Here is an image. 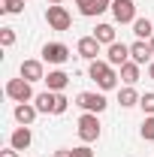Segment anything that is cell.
Listing matches in <instances>:
<instances>
[{"label":"cell","mask_w":154,"mask_h":157,"mask_svg":"<svg viewBox=\"0 0 154 157\" xmlns=\"http://www.w3.org/2000/svg\"><path fill=\"white\" fill-rule=\"evenodd\" d=\"M88 76L94 78V82L103 88V91H112V88H118V78H121L109 60H100V58L91 60V70H88Z\"/></svg>","instance_id":"obj_1"},{"label":"cell","mask_w":154,"mask_h":157,"mask_svg":"<svg viewBox=\"0 0 154 157\" xmlns=\"http://www.w3.org/2000/svg\"><path fill=\"white\" fill-rule=\"evenodd\" d=\"M6 97L15 100V103H30L33 100V88L27 78H9L6 82Z\"/></svg>","instance_id":"obj_2"},{"label":"cell","mask_w":154,"mask_h":157,"mask_svg":"<svg viewBox=\"0 0 154 157\" xmlns=\"http://www.w3.org/2000/svg\"><path fill=\"white\" fill-rule=\"evenodd\" d=\"M79 139L82 142H97L100 139V118L94 112H85L79 118Z\"/></svg>","instance_id":"obj_3"},{"label":"cell","mask_w":154,"mask_h":157,"mask_svg":"<svg viewBox=\"0 0 154 157\" xmlns=\"http://www.w3.org/2000/svg\"><path fill=\"white\" fill-rule=\"evenodd\" d=\"M45 21H48V27H52V30H70L73 15H70L60 3H55V6H48V9H45Z\"/></svg>","instance_id":"obj_4"},{"label":"cell","mask_w":154,"mask_h":157,"mask_svg":"<svg viewBox=\"0 0 154 157\" xmlns=\"http://www.w3.org/2000/svg\"><path fill=\"white\" fill-rule=\"evenodd\" d=\"M76 106H82L85 112H94V115H100V112H103V109H106L109 103H106V97H103V94H91V91H82V94L76 97Z\"/></svg>","instance_id":"obj_5"},{"label":"cell","mask_w":154,"mask_h":157,"mask_svg":"<svg viewBox=\"0 0 154 157\" xmlns=\"http://www.w3.org/2000/svg\"><path fill=\"white\" fill-rule=\"evenodd\" d=\"M112 15L118 24H133L136 21V3L133 0H112Z\"/></svg>","instance_id":"obj_6"},{"label":"cell","mask_w":154,"mask_h":157,"mask_svg":"<svg viewBox=\"0 0 154 157\" xmlns=\"http://www.w3.org/2000/svg\"><path fill=\"white\" fill-rule=\"evenodd\" d=\"M42 60L45 63H67L70 60V48L64 42H45L42 45Z\"/></svg>","instance_id":"obj_7"},{"label":"cell","mask_w":154,"mask_h":157,"mask_svg":"<svg viewBox=\"0 0 154 157\" xmlns=\"http://www.w3.org/2000/svg\"><path fill=\"white\" fill-rule=\"evenodd\" d=\"M151 58H154V52H151V42H133L130 45V60H136L139 67H148L151 63Z\"/></svg>","instance_id":"obj_8"},{"label":"cell","mask_w":154,"mask_h":157,"mask_svg":"<svg viewBox=\"0 0 154 157\" xmlns=\"http://www.w3.org/2000/svg\"><path fill=\"white\" fill-rule=\"evenodd\" d=\"M106 60H109L112 67H124V63L130 60V45H124V42H112L109 52H106Z\"/></svg>","instance_id":"obj_9"},{"label":"cell","mask_w":154,"mask_h":157,"mask_svg":"<svg viewBox=\"0 0 154 157\" xmlns=\"http://www.w3.org/2000/svg\"><path fill=\"white\" fill-rule=\"evenodd\" d=\"M76 52L85 60H97V55H100V39H97L94 33H91V36H82V39H79V45H76Z\"/></svg>","instance_id":"obj_10"},{"label":"cell","mask_w":154,"mask_h":157,"mask_svg":"<svg viewBox=\"0 0 154 157\" xmlns=\"http://www.w3.org/2000/svg\"><path fill=\"white\" fill-rule=\"evenodd\" d=\"M21 78H27L30 85H33V82H45L42 60H24V63H21Z\"/></svg>","instance_id":"obj_11"},{"label":"cell","mask_w":154,"mask_h":157,"mask_svg":"<svg viewBox=\"0 0 154 157\" xmlns=\"http://www.w3.org/2000/svg\"><path fill=\"white\" fill-rule=\"evenodd\" d=\"M12 115H15V121H18L21 127H30V124H33V118L39 115V109H37V106H30V103H18Z\"/></svg>","instance_id":"obj_12"},{"label":"cell","mask_w":154,"mask_h":157,"mask_svg":"<svg viewBox=\"0 0 154 157\" xmlns=\"http://www.w3.org/2000/svg\"><path fill=\"white\" fill-rule=\"evenodd\" d=\"M30 142H33V133H30V127H18V130L9 136V145H12L15 151H27V148H30Z\"/></svg>","instance_id":"obj_13"},{"label":"cell","mask_w":154,"mask_h":157,"mask_svg":"<svg viewBox=\"0 0 154 157\" xmlns=\"http://www.w3.org/2000/svg\"><path fill=\"white\" fill-rule=\"evenodd\" d=\"M55 103H58V94H55V91H42V94L33 97V106H37L39 112H45V115H48V112L55 115Z\"/></svg>","instance_id":"obj_14"},{"label":"cell","mask_w":154,"mask_h":157,"mask_svg":"<svg viewBox=\"0 0 154 157\" xmlns=\"http://www.w3.org/2000/svg\"><path fill=\"white\" fill-rule=\"evenodd\" d=\"M45 85H48V91L64 94V88L70 85V76H67L64 70H55V73H48V76H45Z\"/></svg>","instance_id":"obj_15"},{"label":"cell","mask_w":154,"mask_h":157,"mask_svg":"<svg viewBox=\"0 0 154 157\" xmlns=\"http://www.w3.org/2000/svg\"><path fill=\"white\" fill-rule=\"evenodd\" d=\"M94 36L100 39V45H112V42H118L112 24H97V27H94Z\"/></svg>","instance_id":"obj_16"},{"label":"cell","mask_w":154,"mask_h":157,"mask_svg":"<svg viewBox=\"0 0 154 157\" xmlns=\"http://www.w3.org/2000/svg\"><path fill=\"white\" fill-rule=\"evenodd\" d=\"M133 33H136L139 39H151V36H154V21L136 18V21H133Z\"/></svg>","instance_id":"obj_17"},{"label":"cell","mask_w":154,"mask_h":157,"mask_svg":"<svg viewBox=\"0 0 154 157\" xmlns=\"http://www.w3.org/2000/svg\"><path fill=\"white\" fill-rule=\"evenodd\" d=\"M118 103H121L124 109H130V106H139V94L133 91V85H127V88H121V91H118Z\"/></svg>","instance_id":"obj_18"},{"label":"cell","mask_w":154,"mask_h":157,"mask_svg":"<svg viewBox=\"0 0 154 157\" xmlns=\"http://www.w3.org/2000/svg\"><path fill=\"white\" fill-rule=\"evenodd\" d=\"M121 78H124L127 85H136V82H139V63H136V60H127V63L121 67Z\"/></svg>","instance_id":"obj_19"},{"label":"cell","mask_w":154,"mask_h":157,"mask_svg":"<svg viewBox=\"0 0 154 157\" xmlns=\"http://www.w3.org/2000/svg\"><path fill=\"white\" fill-rule=\"evenodd\" d=\"M142 139L145 142H154V115H145V121H142Z\"/></svg>","instance_id":"obj_20"},{"label":"cell","mask_w":154,"mask_h":157,"mask_svg":"<svg viewBox=\"0 0 154 157\" xmlns=\"http://www.w3.org/2000/svg\"><path fill=\"white\" fill-rule=\"evenodd\" d=\"M3 12H9V15H18L24 12V0H3V6H0Z\"/></svg>","instance_id":"obj_21"},{"label":"cell","mask_w":154,"mask_h":157,"mask_svg":"<svg viewBox=\"0 0 154 157\" xmlns=\"http://www.w3.org/2000/svg\"><path fill=\"white\" fill-rule=\"evenodd\" d=\"M12 42H15V27H0V45L9 48Z\"/></svg>","instance_id":"obj_22"},{"label":"cell","mask_w":154,"mask_h":157,"mask_svg":"<svg viewBox=\"0 0 154 157\" xmlns=\"http://www.w3.org/2000/svg\"><path fill=\"white\" fill-rule=\"evenodd\" d=\"M139 106H142V112H145V115H154V94H151V91L139 97Z\"/></svg>","instance_id":"obj_23"},{"label":"cell","mask_w":154,"mask_h":157,"mask_svg":"<svg viewBox=\"0 0 154 157\" xmlns=\"http://www.w3.org/2000/svg\"><path fill=\"white\" fill-rule=\"evenodd\" d=\"M76 3H79V12H82V15H88V18L97 15L94 12V0H76Z\"/></svg>","instance_id":"obj_24"},{"label":"cell","mask_w":154,"mask_h":157,"mask_svg":"<svg viewBox=\"0 0 154 157\" xmlns=\"http://www.w3.org/2000/svg\"><path fill=\"white\" fill-rule=\"evenodd\" d=\"M67 109H70V100L64 97V94H58V103H55V115H64Z\"/></svg>","instance_id":"obj_25"},{"label":"cell","mask_w":154,"mask_h":157,"mask_svg":"<svg viewBox=\"0 0 154 157\" xmlns=\"http://www.w3.org/2000/svg\"><path fill=\"white\" fill-rule=\"evenodd\" d=\"M73 157H97L88 145H79V148H73Z\"/></svg>","instance_id":"obj_26"},{"label":"cell","mask_w":154,"mask_h":157,"mask_svg":"<svg viewBox=\"0 0 154 157\" xmlns=\"http://www.w3.org/2000/svg\"><path fill=\"white\" fill-rule=\"evenodd\" d=\"M106 9H112V3L109 0H94V12L100 15V12H106Z\"/></svg>","instance_id":"obj_27"},{"label":"cell","mask_w":154,"mask_h":157,"mask_svg":"<svg viewBox=\"0 0 154 157\" xmlns=\"http://www.w3.org/2000/svg\"><path fill=\"white\" fill-rule=\"evenodd\" d=\"M0 157H18V151H15V148H12V145H9V148H6V151H0Z\"/></svg>","instance_id":"obj_28"},{"label":"cell","mask_w":154,"mask_h":157,"mask_svg":"<svg viewBox=\"0 0 154 157\" xmlns=\"http://www.w3.org/2000/svg\"><path fill=\"white\" fill-rule=\"evenodd\" d=\"M52 157H73V151H70V148H60V151H55Z\"/></svg>","instance_id":"obj_29"},{"label":"cell","mask_w":154,"mask_h":157,"mask_svg":"<svg viewBox=\"0 0 154 157\" xmlns=\"http://www.w3.org/2000/svg\"><path fill=\"white\" fill-rule=\"evenodd\" d=\"M148 78H151V82H154V60H151V63H148Z\"/></svg>","instance_id":"obj_30"},{"label":"cell","mask_w":154,"mask_h":157,"mask_svg":"<svg viewBox=\"0 0 154 157\" xmlns=\"http://www.w3.org/2000/svg\"><path fill=\"white\" fill-rule=\"evenodd\" d=\"M148 42H151V52H154V36H151V39H148Z\"/></svg>","instance_id":"obj_31"},{"label":"cell","mask_w":154,"mask_h":157,"mask_svg":"<svg viewBox=\"0 0 154 157\" xmlns=\"http://www.w3.org/2000/svg\"><path fill=\"white\" fill-rule=\"evenodd\" d=\"M48 3H52V6H55V3H60V0H48Z\"/></svg>","instance_id":"obj_32"}]
</instances>
